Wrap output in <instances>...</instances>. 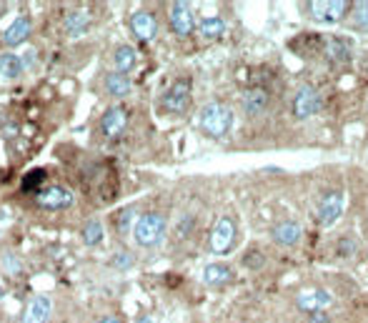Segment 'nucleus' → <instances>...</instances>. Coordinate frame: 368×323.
<instances>
[{"label": "nucleus", "instance_id": "obj_5", "mask_svg": "<svg viewBox=\"0 0 368 323\" xmlns=\"http://www.w3.org/2000/svg\"><path fill=\"white\" fill-rule=\"evenodd\" d=\"M333 303V296H331L328 288H319V286H311V288H301L296 293V308L308 316L314 313H324L326 308Z\"/></svg>", "mask_w": 368, "mask_h": 323}, {"label": "nucleus", "instance_id": "obj_27", "mask_svg": "<svg viewBox=\"0 0 368 323\" xmlns=\"http://www.w3.org/2000/svg\"><path fill=\"white\" fill-rule=\"evenodd\" d=\"M338 248H341V256H353V253H356V248H358V243L353 241V238H343L341 243H338Z\"/></svg>", "mask_w": 368, "mask_h": 323}, {"label": "nucleus", "instance_id": "obj_24", "mask_svg": "<svg viewBox=\"0 0 368 323\" xmlns=\"http://www.w3.org/2000/svg\"><path fill=\"white\" fill-rule=\"evenodd\" d=\"M83 238H85L88 246H95V243L103 241V225H100V221H88L85 228H83Z\"/></svg>", "mask_w": 368, "mask_h": 323}, {"label": "nucleus", "instance_id": "obj_30", "mask_svg": "<svg viewBox=\"0 0 368 323\" xmlns=\"http://www.w3.org/2000/svg\"><path fill=\"white\" fill-rule=\"evenodd\" d=\"M100 323H121V321H118V318H113V316H108V318H103Z\"/></svg>", "mask_w": 368, "mask_h": 323}, {"label": "nucleus", "instance_id": "obj_7", "mask_svg": "<svg viewBox=\"0 0 368 323\" xmlns=\"http://www.w3.org/2000/svg\"><path fill=\"white\" fill-rule=\"evenodd\" d=\"M236 243V221L231 216L215 221L213 230H210V251L213 253H228Z\"/></svg>", "mask_w": 368, "mask_h": 323}, {"label": "nucleus", "instance_id": "obj_4", "mask_svg": "<svg viewBox=\"0 0 368 323\" xmlns=\"http://www.w3.org/2000/svg\"><path fill=\"white\" fill-rule=\"evenodd\" d=\"M303 13L316 23H341L351 13V3H343V0L308 3V6H303Z\"/></svg>", "mask_w": 368, "mask_h": 323}, {"label": "nucleus", "instance_id": "obj_16", "mask_svg": "<svg viewBox=\"0 0 368 323\" xmlns=\"http://www.w3.org/2000/svg\"><path fill=\"white\" fill-rule=\"evenodd\" d=\"M126 123H128V115L123 108H110L105 110L103 121H100V126H103V133L108 138H116L121 136L123 131H126Z\"/></svg>", "mask_w": 368, "mask_h": 323}, {"label": "nucleus", "instance_id": "obj_9", "mask_svg": "<svg viewBox=\"0 0 368 323\" xmlns=\"http://www.w3.org/2000/svg\"><path fill=\"white\" fill-rule=\"evenodd\" d=\"M241 108L248 118H261L268 113L271 108V95L263 88H248L246 93L241 95Z\"/></svg>", "mask_w": 368, "mask_h": 323}, {"label": "nucleus", "instance_id": "obj_17", "mask_svg": "<svg viewBox=\"0 0 368 323\" xmlns=\"http://www.w3.org/2000/svg\"><path fill=\"white\" fill-rule=\"evenodd\" d=\"M203 281L208 286H225L228 281H233V271L231 266H225V263H210L203 269Z\"/></svg>", "mask_w": 368, "mask_h": 323}, {"label": "nucleus", "instance_id": "obj_20", "mask_svg": "<svg viewBox=\"0 0 368 323\" xmlns=\"http://www.w3.org/2000/svg\"><path fill=\"white\" fill-rule=\"evenodd\" d=\"M138 63V53L136 48H131V45H123V48L116 50V73H123L126 76L128 71H133Z\"/></svg>", "mask_w": 368, "mask_h": 323}, {"label": "nucleus", "instance_id": "obj_14", "mask_svg": "<svg viewBox=\"0 0 368 323\" xmlns=\"http://www.w3.org/2000/svg\"><path fill=\"white\" fill-rule=\"evenodd\" d=\"M50 298L48 296H35L30 298L25 313H23V323H45L50 316Z\"/></svg>", "mask_w": 368, "mask_h": 323}, {"label": "nucleus", "instance_id": "obj_3", "mask_svg": "<svg viewBox=\"0 0 368 323\" xmlns=\"http://www.w3.org/2000/svg\"><path fill=\"white\" fill-rule=\"evenodd\" d=\"M321 108H324V100H321V93L314 86H301L296 93H293L291 113H293V118H298V121L314 118L316 113H321Z\"/></svg>", "mask_w": 368, "mask_h": 323}, {"label": "nucleus", "instance_id": "obj_15", "mask_svg": "<svg viewBox=\"0 0 368 323\" xmlns=\"http://www.w3.org/2000/svg\"><path fill=\"white\" fill-rule=\"evenodd\" d=\"M131 30H133L136 38L150 40L155 35V30H158V23H155V18L150 16V13L141 11V13H136V16L131 18Z\"/></svg>", "mask_w": 368, "mask_h": 323}, {"label": "nucleus", "instance_id": "obj_1", "mask_svg": "<svg viewBox=\"0 0 368 323\" xmlns=\"http://www.w3.org/2000/svg\"><path fill=\"white\" fill-rule=\"evenodd\" d=\"M198 123H201V131L206 136L223 138L233 126V110L225 103H208L203 105V110L198 115Z\"/></svg>", "mask_w": 368, "mask_h": 323}, {"label": "nucleus", "instance_id": "obj_28", "mask_svg": "<svg viewBox=\"0 0 368 323\" xmlns=\"http://www.w3.org/2000/svg\"><path fill=\"white\" fill-rule=\"evenodd\" d=\"M308 323H331L328 313H314V316H308Z\"/></svg>", "mask_w": 368, "mask_h": 323}, {"label": "nucleus", "instance_id": "obj_26", "mask_svg": "<svg viewBox=\"0 0 368 323\" xmlns=\"http://www.w3.org/2000/svg\"><path fill=\"white\" fill-rule=\"evenodd\" d=\"M3 269H6L8 276H16L18 271H20V258H16L13 253H6V256H3Z\"/></svg>", "mask_w": 368, "mask_h": 323}, {"label": "nucleus", "instance_id": "obj_13", "mask_svg": "<svg viewBox=\"0 0 368 323\" xmlns=\"http://www.w3.org/2000/svg\"><path fill=\"white\" fill-rule=\"evenodd\" d=\"M324 55L331 63H346L351 58V40L341 35H328L324 40Z\"/></svg>", "mask_w": 368, "mask_h": 323}, {"label": "nucleus", "instance_id": "obj_25", "mask_svg": "<svg viewBox=\"0 0 368 323\" xmlns=\"http://www.w3.org/2000/svg\"><path fill=\"white\" fill-rule=\"evenodd\" d=\"M351 25L356 30H368V3H358L351 8Z\"/></svg>", "mask_w": 368, "mask_h": 323}, {"label": "nucleus", "instance_id": "obj_19", "mask_svg": "<svg viewBox=\"0 0 368 323\" xmlns=\"http://www.w3.org/2000/svg\"><path fill=\"white\" fill-rule=\"evenodd\" d=\"M131 88H133L131 81H128V76H123V73H110V76L105 78V90H108L110 95H116V98L128 95Z\"/></svg>", "mask_w": 368, "mask_h": 323}, {"label": "nucleus", "instance_id": "obj_2", "mask_svg": "<svg viewBox=\"0 0 368 323\" xmlns=\"http://www.w3.org/2000/svg\"><path fill=\"white\" fill-rule=\"evenodd\" d=\"M133 236H136L138 246H155L163 241L165 236V218L160 213H146L136 221L133 225Z\"/></svg>", "mask_w": 368, "mask_h": 323}, {"label": "nucleus", "instance_id": "obj_12", "mask_svg": "<svg viewBox=\"0 0 368 323\" xmlns=\"http://www.w3.org/2000/svg\"><path fill=\"white\" fill-rule=\"evenodd\" d=\"M193 11L188 3H173L171 6V28L176 35H191L193 33Z\"/></svg>", "mask_w": 368, "mask_h": 323}, {"label": "nucleus", "instance_id": "obj_22", "mask_svg": "<svg viewBox=\"0 0 368 323\" xmlns=\"http://www.w3.org/2000/svg\"><path fill=\"white\" fill-rule=\"evenodd\" d=\"M223 33H225L223 18H206V20L201 23V35H203V38L213 40V38H220Z\"/></svg>", "mask_w": 368, "mask_h": 323}, {"label": "nucleus", "instance_id": "obj_29", "mask_svg": "<svg viewBox=\"0 0 368 323\" xmlns=\"http://www.w3.org/2000/svg\"><path fill=\"white\" fill-rule=\"evenodd\" d=\"M136 323H155V321H153V318H150V316H141Z\"/></svg>", "mask_w": 368, "mask_h": 323}, {"label": "nucleus", "instance_id": "obj_8", "mask_svg": "<svg viewBox=\"0 0 368 323\" xmlns=\"http://www.w3.org/2000/svg\"><path fill=\"white\" fill-rule=\"evenodd\" d=\"M191 103V81L188 78H181L176 81L171 88H168V93L163 95V108L168 113H183Z\"/></svg>", "mask_w": 368, "mask_h": 323}, {"label": "nucleus", "instance_id": "obj_21", "mask_svg": "<svg viewBox=\"0 0 368 323\" xmlns=\"http://www.w3.org/2000/svg\"><path fill=\"white\" fill-rule=\"evenodd\" d=\"M23 71V61L13 53H0V76L3 78H18Z\"/></svg>", "mask_w": 368, "mask_h": 323}, {"label": "nucleus", "instance_id": "obj_6", "mask_svg": "<svg viewBox=\"0 0 368 323\" xmlns=\"http://www.w3.org/2000/svg\"><path fill=\"white\" fill-rule=\"evenodd\" d=\"M343 213V191L341 188H333V191H326L321 196L319 206H316V216H319L321 225H333L336 221L341 218Z\"/></svg>", "mask_w": 368, "mask_h": 323}, {"label": "nucleus", "instance_id": "obj_23", "mask_svg": "<svg viewBox=\"0 0 368 323\" xmlns=\"http://www.w3.org/2000/svg\"><path fill=\"white\" fill-rule=\"evenodd\" d=\"M85 28H88V18L83 16V13H71V16L66 18V33L71 35V38L85 33Z\"/></svg>", "mask_w": 368, "mask_h": 323}, {"label": "nucleus", "instance_id": "obj_10", "mask_svg": "<svg viewBox=\"0 0 368 323\" xmlns=\"http://www.w3.org/2000/svg\"><path fill=\"white\" fill-rule=\"evenodd\" d=\"M303 236V228L298 221H278V223H273V228H271V238H273V243H278V246H296L298 241H301Z\"/></svg>", "mask_w": 368, "mask_h": 323}, {"label": "nucleus", "instance_id": "obj_11", "mask_svg": "<svg viewBox=\"0 0 368 323\" xmlns=\"http://www.w3.org/2000/svg\"><path fill=\"white\" fill-rule=\"evenodd\" d=\"M73 203V193L66 191V188L55 186V188H45L43 193H38V206L48 211H61L68 209Z\"/></svg>", "mask_w": 368, "mask_h": 323}, {"label": "nucleus", "instance_id": "obj_18", "mask_svg": "<svg viewBox=\"0 0 368 323\" xmlns=\"http://www.w3.org/2000/svg\"><path fill=\"white\" fill-rule=\"evenodd\" d=\"M28 35H30V20H28V18H18V20H13L11 25L6 28L3 40H6V45H20Z\"/></svg>", "mask_w": 368, "mask_h": 323}]
</instances>
